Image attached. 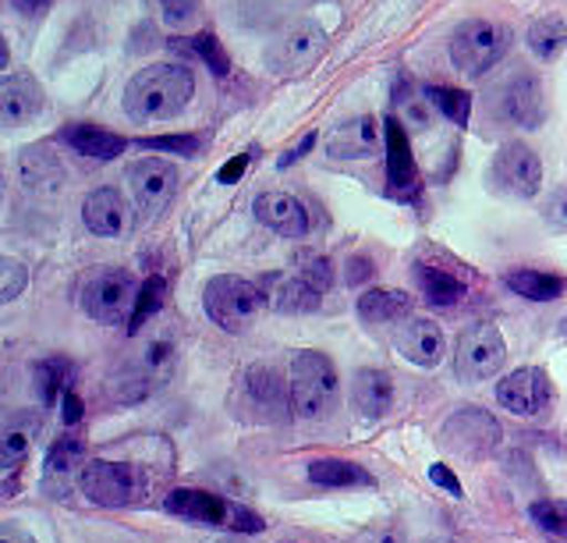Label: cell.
<instances>
[{
  "label": "cell",
  "instance_id": "6da1fadb",
  "mask_svg": "<svg viewBox=\"0 0 567 543\" xmlns=\"http://www.w3.org/2000/svg\"><path fill=\"white\" fill-rule=\"evenodd\" d=\"M195 96V75L182 64H150L124 85V114L135 125L171 121L182 114Z\"/></svg>",
  "mask_w": 567,
  "mask_h": 543
},
{
  "label": "cell",
  "instance_id": "7a4b0ae2",
  "mask_svg": "<svg viewBox=\"0 0 567 543\" xmlns=\"http://www.w3.org/2000/svg\"><path fill=\"white\" fill-rule=\"evenodd\" d=\"M291 409L301 419H323L337 406V370L323 352H298L288 370Z\"/></svg>",
  "mask_w": 567,
  "mask_h": 543
},
{
  "label": "cell",
  "instance_id": "3957f363",
  "mask_svg": "<svg viewBox=\"0 0 567 543\" xmlns=\"http://www.w3.org/2000/svg\"><path fill=\"white\" fill-rule=\"evenodd\" d=\"M79 486L100 508H132L142 504V498L150 494L146 472L132 462H111V459L85 462L79 472Z\"/></svg>",
  "mask_w": 567,
  "mask_h": 543
},
{
  "label": "cell",
  "instance_id": "277c9868",
  "mask_svg": "<svg viewBox=\"0 0 567 543\" xmlns=\"http://www.w3.org/2000/svg\"><path fill=\"white\" fill-rule=\"evenodd\" d=\"M262 306H266V299H262L259 285L241 281V277H230V274L213 277L203 291L206 317L220 330H227V335H241L245 327H252Z\"/></svg>",
  "mask_w": 567,
  "mask_h": 543
},
{
  "label": "cell",
  "instance_id": "5b68a950",
  "mask_svg": "<svg viewBox=\"0 0 567 543\" xmlns=\"http://www.w3.org/2000/svg\"><path fill=\"white\" fill-rule=\"evenodd\" d=\"M164 508L171 515L188 519V522L224 525V530H238V533H259L262 530V519L252 512V508L224 501L220 494H209V490H195V486L171 490Z\"/></svg>",
  "mask_w": 567,
  "mask_h": 543
},
{
  "label": "cell",
  "instance_id": "8992f818",
  "mask_svg": "<svg viewBox=\"0 0 567 543\" xmlns=\"http://www.w3.org/2000/svg\"><path fill=\"white\" fill-rule=\"evenodd\" d=\"M135 299H138V285L128 270L103 267L89 274L82 285V309L96 324H106V327H121V324L128 327L135 313Z\"/></svg>",
  "mask_w": 567,
  "mask_h": 543
},
{
  "label": "cell",
  "instance_id": "52a82bcc",
  "mask_svg": "<svg viewBox=\"0 0 567 543\" xmlns=\"http://www.w3.org/2000/svg\"><path fill=\"white\" fill-rule=\"evenodd\" d=\"M511 47V32L501 22L489 19H472L465 25L454 29L451 37V61L461 75H486L489 68L507 54Z\"/></svg>",
  "mask_w": 567,
  "mask_h": 543
},
{
  "label": "cell",
  "instance_id": "ba28073f",
  "mask_svg": "<svg viewBox=\"0 0 567 543\" xmlns=\"http://www.w3.org/2000/svg\"><path fill=\"white\" fill-rule=\"evenodd\" d=\"M507 359L504 335L493 324H472L468 330H461L457 348H454V370L465 380H489L501 373V366Z\"/></svg>",
  "mask_w": 567,
  "mask_h": 543
},
{
  "label": "cell",
  "instance_id": "9c48e42d",
  "mask_svg": "<svg viewBox=\"0 0 567 543\" xmlns=\"http://www.w3.org/2000/svg\"><path fill=\"white\" fill-rule=\"evenodd\" d=\"M489 182L496 192H504V196L532 199L543 185V164H539L536 150L518 143V139H514V143H504L489 164Z\"/></svg>",
  "mask_w": 567,
  "mask_h": 543
},
{
  "label": "cell",
  "instance_id": "30bf717a",
  "mask_svg": "<svg viewBox=\"0 0 567 543\" xmlns=\"http://www.w3.org/2000/svg\"><path fill=\"white\" fill-rule=\"evenodd\" d=\"M323 29H319L316 22H298L291 25L284 37L270 47V54H266V64L274 68L277 75H298V72H309V68L319 61V54H323Z\"/></svg>",
  "mask_w": 567,
  "mask_h": 543
},
{
  "label": "cell",
  "instance_id": "8fae6325",
  "mask_svg": "<svg viewBox=\"0 0 567 543\" xmlns=\"http://www.w3.org/2000/svg\"><path fill=\"white\" fill-rule=\"evenodd\" d=\"M128 188L132 199L138 206L142 217H156L164 209L177 188V167L171 161H159V156H150V161H138L128 167Z\"/></svg>",
  "mask_w": 567,
  "mask_h": 543
},
{
  "label": "cell",
  "instance_id": "7c38bea8",
  "mask_svg": "<svg viewBox=\"0 0 567 543\" xmlns=\"http://www.w3.org/2000/svg\"><path fill=\"white\" fill-rule=\"evenodd\" d=\"M496 114L518 129L543 125V85L532 72H514L501 90H496Z\"/></svg>",
  "mask_w": 567,
  "mask_h": 543
},
{
  "label": "cell",
  "instance_id": "4fadbf2b",
  "mask_svg": "<svg viewBox=\"0 0 567 543\" xmlns=\"http://www.w3.org/2000/svg\"><path fill=\"white\" fill-rule=\"evenodd\" d=\"M383 139H386V185L398 199H412L419 188V167L412 156V143H408V135L394 114L383 121Z\"/></svg>",
  "mask_w": 567,
  "mask_h": 543
},
{
  "label": "cell",
  "instance_id": "5bb4252c",
  "mask_svg": "<svg viewBox=\"0 0 567 543\" xmlns=\"http://www.w3.org/2000/svg\"><path fill=\"white\" fill-rule=\"evenodd\" d=\"M496 401L514 416H539L549 406V380L536 366H525V370H514L501 380Z\"/></svg>",
  "mask_w": 567,
  "mask_h": 543
},
{
  "label": "cell",
  "instance_id": "9a60e30c",
  "mask_svg": "<svg viewBox=\"0 0 567 543\" xmlns=\"http://www.w3.org/2000/svg\"><path fill=\"white\" fill-rule=\"evenodd\" d=\"M252 214L259 224H266L280 238H306L312 227L309 209L301 206V199H295L291 192H262L252 203Z\"/></svg>",
  "mask_w": 567,
  "mask_h": 543
},
{
  "label": "cell",
  "instance_id": "2e32d148",
  "mask_svg": "<svg viewBox=\"0 0 567 543\" xmlns=\"http://www.w3.org/2000/svg\"><path fill=\"white\" fill-rule=\"evenodd\" d=\"M43 111V90L32 75L0 79V129H22Z\"/></svg>",
  "mask_w": 567,
  "mask_h": 543
},
{
  "label": "cell",
  "instance_id": "e0dca14e",
  "mask_svg": "<svg viewBox=\"0 0 567 543\" xmlns=\"http://www.w3.org/2000/svg\"><path fill=\"white\" fill-rule=\"evenodd\" d=\"M82 221L93 235L117 238L128 232V203H124V196L114 185L93 188L82 203Z\"/></svg>",
  "mask_w": 567,
  "mask_h": 543
},
{
  "label": "cell",
  "instance_id": "ac0fdd59",
  "mask_svg": "<svg viewBox=\"0 0 567 543\" xmlns=\"http://www.w3.org/2000/svg\"><path fill=\"white\" fill-rule=\"evenodd\" d=\"M40 437V416L35 412H14L8 419H0V472L18 469Z\"/></svg>",
  "mask_w": 567,
  "mask_h": 543
},
{
  "label": "cell",
  "instance_id": "d6986e66",
  "mask_svg": "<svg viewBox=\"0 0 567 543\" xmlns=\"http://www.w3.org/2000/svg\"><path fill=\"white\" fill-rule=\"evenodd\" d=\"M398 348H401V356H404V359H412L415 366H425V370H430V366H440L447 341H443L440 324L425 320V317H415V320H408V324L401 327Z\"/></svg>",
  "mask_w": 567,
  "mask_h": 543
},
{
  "label": "cell",
  "instance_id": "ffe728a7",
  "mask_svg": "<svg viewBox=\"0 0 567 543\" xmlns=\"http://www.w3.org/2000/svg\"><path fill=\"white\" fill-rule=\"evenodd\" d=\"M383 139V125H377V117H354L344 129H337L327 153L333 161H365V156L377 153Z\"/></svg>",
  "mask_w": 567,
  "mask_h": 543
},
{
  "label": "cell",
  "instance_id": "44dd1931",
  "mask_svg": "<svg viewBox=\"0 0 567 543\" xmlns=\"http://www.w3.org/2000/svg\"><path fill=\"white\" fill-rule=\"evenodd\" d=\"M259 291H262L266 306L277 309V313H312V309H319V291L309 281H301V277L270 274L259 285Z\"/></svg>",
  "mask_w": 567,
  "mask_h": 543
},
{
  "label": "cell",
  "instance_id": "7402d4cb",
  "mask_svg": "<svg viewBox=\"0 0 567 543\" xmlns=\"http://www.w3.org/2000/svg\"><path fill=\"white\" fill-rule=\"evenodd\" d=\"M61 139L75 153L89 156V161H114V156L128 150V139L111 129H100V125H68L61 132Z\"/></svg>",
  "mask_w": 567,
  "mask_h": 543
},
{
  "label": "cell",
  "instance_id": "603a6c76",
  "mask_svg": "<svg viewBox=\"0 0 567 543\" xmlns=\"http://www.w3.org/2000/svg\"><path fill=\"white\" fill-rule=\"evenodd\" d=\"M351 401L362 416L380 419L394 406V380L383 370H359L351 383Z\"/></svg>",
  "mask_w": 567,
  "mask_h": 543
},
{
  "label": "cell",
  "instance_id": "cb8c5ba5",
  "mask_svg": "<svg viewBox=\"0 0 567 543\" xmlns=\"http://www.w3.org/2000/svg\"><path fill=\"white\" fill-rule=\"evenodd\" d=\"M245 391L252 398V406L262 409L266 416H284L291 409L288 380H280V373L270 370V366H252L245 373Z\"/></svg>",
  "mask_w": 567,
  "mask_h": 543
},
{
  "label": "cell",
  "instance_id": "d4e9b609",
  "mask_svg": "<svg viewBox=\"0 0 567 543\" xmlns=\"http://www.w3.org/2000/svg\"><path fill=\"white\" fill-rule=\"evenodd\" d=\"M412 313V299L398 288H372L359 299V317L369 327H383V324H398Z\"/></svg>",
  "mask_w": 567,
  "mask_h": 543
},
{
  "label": "cell",
  "instance_id": "484cf974",
  "mask_svg": "<svg viewBox=\"0 0 567 543\" xmlns=\"http://www.w3.org/2000/svg\"><path fill=\"white\" fill-rule=\"evenodd\" d=\"M82 465H85V441H79V437H61V441L50 448L47 465H43L47 490L53 486V480H58V490L64 494V480L71 472H82Z\"/></svg>",
  "mask_w": 567,
  "mask_h": 543
},
{
  "label": "cell",
  "instance_id": "4316f807",
  "mask_svg": "<svg viewBox=\"0 0 567 543\" xmlns=\"http://www.w3.org/2000/svg\"><path fill=\"white\" fill-rule=\"evenodd\" d=\"M507 288L518 291L522 299H532V303H554L567 291V281L560 274H546V270H511L507 277Z\"/></svg>",
  "mask_w": 567,
  "mask_h": 543
},
{
  "label": "cell",
  "instance_id": "83f0119b",
  "mask_svg": "<svg viewBox=\"0 0 567 543\" xmlns=\"http://www.w3.org/2000/svg\"><path fill=\"white\" fill-rule=\"evenodd\" d=\"M309 480L316 486H372V472L348 459H316L309 465Z\"/></svg>",
  "mask_w": 567,
  "mask_h": 543
},
{
  "label": "cell",
  "instance_id": "f1b7e54d",
  "mask_svg": "<svg viewBox=\"0 0 567 543\" xmlns=\"http://www.w3.org/2000/svg\"><path fill=\"white\" fill-rule=\"evenodd\" d=\"M75 383V366L68 359H43L35 362V388H40L43 406H58Z\"/></svg>",
  "mask_w": 567,
  "mask_h": 543
},
{
  "label": "cell",
  "instance_id": "f546056e",
  "mask_svg": "<svg viewBox=\"0 0 567 543\" xmlns=\"http://www.w3.org/2000/svg\"><path fill=\"white\" fill-rule=\"evenodd\" d=\"M528 50L536 54L539 61H557L560 58V50L567 43V29L560 19H554V14H546V19L539 22H532L528 25V37H525Z\"/></svg>",
  "mask_w": 567,
  "mask_h": 543
},
{
  "label": "cell",
  "instance_id": "4dcf8cb0",
  "mask_svg": "<svg viewBox=\"0 0 567 543\" xmlns=\"http://www.w3.org/2000/svg\"><path fill=\"white\" fill-rule=\"evenodd\" d=\"M419 285L425 291V299L433 306H454L465 299V285L457 281L454 274L436 270V267H419Z\"/></svg>",
  "mask_w": 567,
  "mask_h": 543
},
{
  "label": "cell",
  "instance_id": "1f68e13d",
  "mask_svg": "<svg viewBox=\"0 0 567 543\" xmlns=\"http://www.w3.org/2000/svg\"><path fill=\"white\" fill-rule=\"evenodd\" d=\"M167 299V281L164 277H150V281L138 285V299H135V313L128 320V335H138L142 324H146L153 313H159V306H164Z\"/></svg>",
  "mask_w": 567,
  "mask_h": 543
},
{
  "label": "cell",
  "instance_id": "d6a6232c",
  "mask_svg": "<svg viewBox=\"0 0 567 543\" xmlns=\"http://www.w3.org/2000/svg\"><path fill=\"white\" fill-rule=\"evenodd\" d=\"M425 96H430L436 107L443 111V117L454 121V125L465 129L468 125V114H472V93L465 90H454V85H430L425 90Z\"/></svg>",
  "mask_w": 567,
  "mask_h": 543
},
{
  "label": "cell",
  "instance_id": "836d02e7",
  "mask_svg": "<svg viewBox=\"0 0 567 543\" xmlns=\"http://www.w3.org/2000/svg\"><path fill=\"white\" fill-rule=\"evenodd\" d=\"M174 47H192L195 54H199L206 61V68L217 79H227L230 72V58H227V50L220 47V40L213 37V32H199V37H192V40H182V43H174Z\"/></svg>",
  "mask_w": 567,
  "mask_h": 543
},
{
  "label": "cell",
  "instance_id": "e575fe53",
  "mask_svg": "<svg viewBox=\"0 0 567 543\" xmlns=\"http://www.w3.org/2000/svg\"><path fill=\"white\" fill-rule=\"evenodd\" d=\"M528 515L543 533L567 540V501H536L528 508Z\"/></svg>",
  "mask_w": 567,
  "mask_h": 543
},
{
  "label": "cell",
  "instance_id": "d590c367",
  "mask_svg": "<svg viewBox=\"0 0 567 543\" xmlns=\"http://www.w3.org/2000/svg\"><path fill=\"white\" fill-rule=\"evenodd\" d=\"M25 288H29L25 263H18V259L0 253V303H14Z\"/></svg>",
  "mask_w": 567,
  "mask_h": 543
},
{
  "label": "cell",
  "instance_id": "8d00e7d4",
  "mask_svg": "<svg viewBox=\"0 0 567 543\" xmlns=\"http://www.w3.org/2000/svg\"><path fill=\"white\" fill-rule=\"evenodd\" d=\"M142 150H164L174 156H195L199 153V135H153V139H138Z\"/></svg>",
  "mask_w": 567,
  "mask_h": 543
},
{
  "label": "cell",
  "instance_id": "74e56055",
  "mask_svg": "<svg viewBox=\"0 0 567 543\" xmlns=\"http://www.w3.org/2000/svg\"><path fill=\"white\" fill-rule=\"evenodd\" d=\"M142 366H146V373H150V380H164L167 373H171V366H174V345L171 341H153L150 348H146V356H142Z\"/></svg>",
  "mask_w": 567,
  "mask_h": 543
},
{
  "label": "cell",
  "instance_id": "f35d334b",
  "mask_svg": "<svg viewBox=\"0 0 567 543\" xmlns=\"http://www.w3.org/2000/svg\"><path fill=\"white\" fill-rule=\"evenodd\" d=\"M301 281H309L319 295H323L333 281V267H330V259L327 256H312L301 263Z\"/></svg>",
  "mask_w": 567,
  "mask_h": 543
},
{
  "label": "cell",
  "instance_id": "ab89813d",
  "mask_svg": "<svg viewBox=\"0 0 567 543\" xmlns=\"http://www.w3.org/2000/svg\"><path fill=\"white\" fill-rule=\"evenodd\" d=\"M159 8H164V19L171 25H182L199 11V0H159Z\"/></svg>",
  "mask_w": 567,
  "mask_h": 543
},
{
  "label": "cell",
  "instance_id": "60d3db41",
  "mask_svg": "<svg viewBox=\"0 0 567 543\" xmlns=\"http://www.w3.org/2000/svg\"><path fill=\"white\" fill-rule=\"evenodd\" d=\"M430 480L440 483L443 490H451L454 498H465V490H461V480H457L454 472H451L447 465H443V462H433V465H430Z\"/></svg>",
  "mask_w": 567,
  "mask_h": 543
},
{
  "label": "cell",
  "instance_id": "b9f144b4",
  "mask_svg": "<svg viewBox=\"0 0 567 543\" xmlns=\"http://www.w3.org/2000/svg\"><path fill=\"white\" fill-rule=\"evenodd\" d=\"M61 416H64V423H68V427L82 423V416H85V406H82V398H79L75 391H68V395L61 398Z\"/></svg>",
  "mask_w": 567,
  "mask_h": 543
},
{
  "label": "cell",
  "instance_id": "7bdbcfd3",
  "mask_svg": "<svg viewBox=\"0 0 567 543\" xmlns=\"http://www.w3.org/2000/svg\"><path fill=\"white\" fill-rule=\"evenodd\" d=\"M348 285H362V281H369L372 277V259H365V256H354V259H348Z\"/></svg>",
  "mask_w": 567,
  "mask_h": 543
},
{
  "label": "cell",
  "instance_id": "ee69618b",
  "mask_svg": "<svg viewBox=\"0 0 567 543\" xmlns=\"http://www.w3.org/2000/svg\"><path fill=\"white\" fill-rule=\"evenodd\" d=\"M245 167H248V156H235V161L224 164V167L217 171V182H220V185H235V182H241Z\"/></svg>",
  "mask_w": 567,
  "mask_h": 543
},
{
  "label": "cell",
  "instance_id": "f6af8a7d",
  "mask_svg": "<svg viewBox=\"0 0 567 543\" xmlns=\"http://www.w3.org/2000/svg\"><path fill=\"white\" fill-rule=\"evenodd\" d=\"M0 543H35V536L18 522H0Z\"/></svg>",
  "mask_w": 567,
  "mask_h": 543
},
{
  "label": "cell",
  "instance_id": "bcb514c9",
  "mask_svg": "<svg viewBox=\"0 0 567 543\" xmlns=\"http://www.w3.org/2000/svg\"><path fill=\"white\" fill-rule=\"evenodd\" d=\"M11 4H14L18 14H25V19H40V14L50 11L53 0H11Z\"/></svg>",
  "mask_w": 567,
  "mask_h": 543
},
{
  "label": "cell",
  "instance_id": "7dc6e473",
  "mask_svg": "<svg viewBox=\"0 0 567 543\" xmlns=\"http://www.w3.org/2000/svg\"><path fill=\"white\" fill-rule=\"evenodd\" d=\"M312 143H316V135H306V139H301V146H298V150H291V153H284V161H280V167H288V164H295V161H298V156H301V153H309V150H312Z\"/></svg>",
  "mask_w": 567,
  "mask_h": 543
},
{
  "label": "cell",
  "instance_id": "c3c4849f",
  "mask_svg": "<svg viewBox=\"0 0 567 543\" xmlns=\"http://www.w3.org/2000/svg\"><path fill=\"white\" fill-rule=\"evenodd\" d=\"M8 61H11V50H8V40L0 37V72H4V68H8Z\"/></svg>",
  "mask_w": 567,
  "mask_h": 543
},
{
  "label": "cell",
  "instance_id": "681fc988",
  "mask_svg": "<svg viewBox=\"0 0 567 543\" xmlns=\"http://www.w3.org/2000/svg\"><path fill=\"white\" fill-rule=\"evenodd\" d=\"M564 217H567V196H564Z\"/></svg>",
  "mask_w": 567,
  "mask_h": 543
},
{
  "label": "cell",
  "instance_id": "f907efd6",
  "mask_svg": "<svg viewBox=\"0 0 567 543\" xmlns=\"http://www.w3.org/2000/svg\"><path fill=\"white\" fill-rule=\"evenodd\" d=\"M227 543H241V540H227Z\"/></svg>",
  "mask_w": 567,
  "mask_h": 543
},
{
  "label": "cell",
  "instance_id": "816d5d0a",
  "mask_svg": "<svg viewBox=\"0 0 567 543\" xmlns=\"http://www.w3.org/2000/svg\"><path fill=\"white\" fill-rule=\"evenodd\" d=\"M0 188H4V185H0ZM0 196H4V192H0Z\"/></svg>",
  "mask_w": 567,
  "mask_h": 543
}]
</instances>
